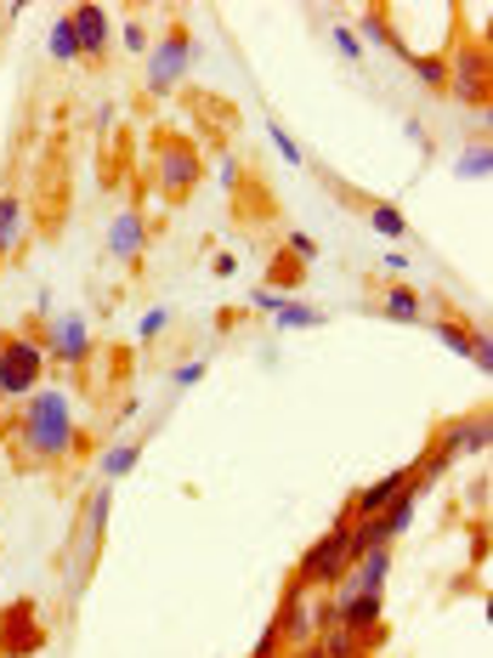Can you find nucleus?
<instances>
[{
	"mask_svg": "<svg viewBox=\"0 0 493 658\" xmlns=\"http://www.w3.org/2000/svg\"><path fill=\"white\" fill-rule=\"evenodd\" d=\"M273 636L284 642V653H289V647H307V642H318V624H312V597H307V590L284 585L278 613H273Z\"/></svg>",
	"mask_w": 493,
	"mask_h": 658,
	"instance_id": "9b49d317",
	"label": "nucleus"
},
{
	"mask_svg": "<svg viewBox=\"0 0 493 658\" xmlns=\"http://www.w3.org/2000/svg\"><path fill=\"white\" fill-rule=\"evenodd\" d=\"M62 18H69L74 52H80L85 63H103V57H108V46H114V29H108V12H103V7H91V0H85V7H69Z\"/></svg>",
	"mask_w": 493,
	"mask_h": 658,
	"instance_id": "f8f14e48",
	"label": "nucleus"
},
{
	"mask_svg": "<svg viewBox=\"0 0 493 658\" xmlns=\"http://www.w3.org/2000/svg\"><path fill=\"white\" fill-rule=\"evenodd\" d=\"M51 642L46 631V613L35 597H12L0 608V658H41Z\"/></svg>",
	"mask_w": 493,
	"mask_h": 658,
	"instance_id": "0eeeda50",
	"label": "nucleus"
},
{
	"mask_svg": "<svg viewBox=\"0 0 493 658\" xmlns=\"http://www.w3.org/2000/svg\"><path fill=\"white\" fill-rule=\"evenodd\" d=\"M364 211H369V222L380 227L386 239H403V234H409V222H403V211H391V205H380V200H369Z\"/></svg>",
	"mask_w": 493,
	"mask_h": 658,
	"instance_id": "393cba45",
	"label": "nucleus"
},
{
	"mask_svg": "<svg viewBox=\"0 0 493 658\" xmlns=\"http://www.w3.org/2000/svg\"><path fill=\"white\" fill-rule=\"evenodd\" d=\"M23 193H18V177L0 188V261H12L18 256V245H23Z\"/></svg>",
	"mask_w": 493,
	"mask_h": 658,
	"instance_id": "dca6fc26",
	"label": "nucleus"
},
{
	"mask_svg": "<svg viewBox=\"0 0 493 658\" xmlns=\"http://www.w3.org/2000/svg\"><path fill=\"white\" fill-rule=\"evenodd\" d=\"M159 329H171V307H159V313H148V318H142V341H153Z\"/></svg>",
	"mask_w": 493,
	"mask_h": 658,
	"instance_id": "473e14b6",
	"label": "nucleus"
},
{
	"mask_svg": "<svg viewBox=\"0 0 493 658\" xmlns=\"http://www.w3.org/2000/svg\"><path fill=\"white\" fill-rule=\"evenodd\" d=\"M216 177H221V188H227V193H233V188H239V177H244L239 154H221V171H216Z\"/></svg>",
	"mask_w": 493,
	"mask_h": 658,
	"instance_id": "c756f323",
	"label": "nucleus"
},
{
	"mask_svg": "<svg viewBox=\"0 0 493 658\" xmlns=\"http://www.w3.org/2000/svg\"><path fill=\"white\" fill-rule=\"evenodd\" d=\"M386 579H391V545L357 556V563L346 568V579H341V597H380Z\"/></svg>",
	"mask_w": 493,
	"mask_h": 658,
	"instance_id": "4468645a",
	"label": "nucleus"
},
{
	"mask_svg": "<svg viewBox=\"0 0 493 658\" xmlns=\"http://www.w3.org/2000/svg\"><path fill=\"white\" fill-rule=\"evenodd\" d=\"M233 222L239 227H273L278 222V193H273V182L261 177V171H244L239 177V188H233Z\"/></svg>",
	"mask_w": 493,
	"mask_h": 658,
	"instance_id": "9d476101",
	"label": "nucleus"
},
{
	"mask_svg": "<svg viewBox=\"0 0 493 658\" xmlns=\"http://www.w3.org/2000/svg\"><path fill=\"white\" fill-rule=\"evenodd\" d=\"M380 613H386V602L380 597H335V624L341 631H369V624H380Z\"/></svg>",
	"mask_w": 493,
	"mask_h": 658,
	"instance_id": "f3484780",
	"label": "nucleus"
},
{
	"mask_svg": "<svg viewBox=\"0 0 493 658\" xmlns=\"http://www.w3.org/2000/svg\"><path fill=\"white\" fill-rule=\"evenodd\" d=\"M284 250H289V256H301V261H312V256H318L312 234H284Z\"/></svg>",
	"mask_w": 493,
	"mask_h": 658,
	"instance_id": "7c9ffc66",
	"label": "nucleus"
},
{
	"mask_svg": "<svg viewBox=\"0 0 493 658\" xmlns=\"http://www.w3.org/2000/svg\"><path fill=\"white\" fill-rule=\"evenodd\" d=\"M488 164H493V148H488V143H471L466 159H459V177H488Z\"/></svg>",
	"mask_w": 493,
	"mask_h": 658,
	"instance_id": "bb28decb",
	"label": "nucleus"
},
{
	"mask_svg": "<svg viewBox=\"0 0 493 658\" xmlns=\"http://www.w3.org/2000/svg\"><path fill=\"white\" fill-rule=\"evenodd\" d=\"M267 131H273V143H278V154H284L289 164H301V148L289 143V131H284V125H267Z\"/></svg>",
	"mask_w": 493,
	"mask_h": 658,
	"instance_id": "72a5a7b5",
	"label": "nucleus"
},
{
	"mask_svg": "<svg viewBox=\"0 0 493 658\" xmlns=\"http://www.w3.org/2000/svg\"><path fill=\"white\" fill-rule=\"evenodd\" d=\"M41 352L57 358V364H69V370H85V364H91V352H96V347H91L85 318H80V313H57V318H46Z\"/></svg>",
	"mask_w": 493,
	"mask_h": 658,
	"instance_id": "6e6552de",
	"label": "nucleus"
},
{
	"mask_svg": "<svg viewBox=\"0 0 493 658\" xmlns=\"http://www.w3.org/2000/svg\"><path fill=\"white\" fill-rule=\"evenodd\" d=\"M41 386H46V352L18 329H7L0 336V404H23Z\"/></svg>",
	"mask_w": 493,
	"mask_h": 658,
	"instance_id": "39448f33",
	"label": "nucleus"
},
{
	"mask_svg": "<svg viewBox=\"0 0 493 658\" xmlns=\"http://www.w3.org/2000/svg\"><path fill=\"white\" fill-rule=\"evenodd\" d=\"M380 313H386L391 324H420V318H425V307H420V290H409V284H391V290H386V302H380Z\"/></svg>",
	"mask_w": 493,
	"mask_h": 658,
	"instance_id": "6ab92c4d",
	"label": "nucleus"
},
{
	"mask_svg": "<svg viewBox=\"0 0 493 658\" xmlns=\"http://www.w3.org/2000/svg\"><path fill=\"white\" fill-rule=\"evenodd\" d=\"M148 182L164 205H187L193 188L205 182V148L187 137V131H153L148 137Z\"/></svg>",
	"mask_w": 493,
	"mask_h": 658,
	"instance_id": "f03ea898",
	"label": "nucleus"
},
{
	"mask_svg": "<svg viewBox=\"0 0 493 658\" xmlns=\"http://www.w3.org/2000/svg\"><path fill=\"white\" fill-rule=\"evenodd\" d=\"M51 57H57V63H80L74 35H69V18H57V23H51Z\"/></svg>",
	"mask_w": 493,
	"mask_h": 658,
	"instance_id": "a878e982",
	"label": "nucleus"
},
{
	"mask_svg": "<svg viewBox=\"0 0 493 658\" xmlns=\"http://www.w3.org/2000/svg\"><path fill=\"white\" fill-rule=\"evenodd\" d=\"M335 46H341L346 57H357V35H352V29H346V23H335Z\"/></svg>",
	"mask_w": 493,
	"mask_h": 658,
	"instance_id": "f704fd0d",
	"label": "nucleus"
},
{
	"mask_svg": "<svg viewBox=\"0 0 493 658\" xmlns=\"http://www.w3.org/2000/svg\"><path fill=\"white\" fill-rule=\"evenodd\" d=\"M0 438L12 443V460L28 472H62L69 460H80L91 449V438L74 426V409L69 398H62L57 386H41V392H28V398L0 420Z\"/></svg>",
	"mask_w": 493,
	"mask_h": 658,
	"instance_id": "f257e3e1",
	"label": "nucleus"
},
{
	"mask_svg": "<svg viewBox=\"0 0 493 658\" xmlns=\"http://www.w3.org/2000/svg\"><path fill=\"white\" fill-rule=\"evenodd\" d=\"M346 568H352V556H346V529H329L323 540H312L307 551H301V563H295V574L284 579V585H295V590H341V579H346Z\"/></svg>",
	"mask_w": 493,
	"mask_h": 658,
	"instance_id": "423d86ee",
	"label": "nucleus"
},
{
	"mask_svg": "<svg viewBox=\"0 0 493 658\" xmlns=\"http://www.w3.org/2000/svg\"><path fill=\"white\" fill-rule=\"evenodd\" d=\"M307 324H323V313L318 307H278V329H307Z\"/></svg>",
	"mask_w": 493,
	"mask_h": 658,
	"instance_id": "cd10ccee",
	"label": "nucleus"
},
{
	"mask_svg": "<svg viewBox=\"0 0 493 658\" xmlns=\"http://www.w3.org/2000/svg\"><path fill=\"white\" fill-rule=\"evenodd\" d=\"M414 511H420V494H414V488H403V494H398V500H391L386 511H375V517H380V529L391 534V545H398V540L409 534V522H414Z\"/></svg>",
	"mask_w": 493,
	"mask_h": 658,
	"instance_id": "a211bd4d",
	"label": "nucleus"
},
{
	"mask_svg": "<svg viewBox=\"0 0 493 658\" xmlns=\"http://www.w3.org/2000/svg\"><path fill=\"white\" fill-rule=\"evenodd\" d=\"M403 63H409V69L420 75V86H432V91H448V57H443V52H437V57H420V52H409Z\"/></svg>",
	"mask_w": 493,
	"mask_h": 658,
	"instance_id": "5701e85b",
	"label": "nucleus"
},
{
	"mask_svg": "<svg viewBox=\"0 0 493 658\" xmlns=\"http://www.w3.org/2000/svg\"><path fill=\"white\" fill-rule=\"evenodd\" d=\"M199 375H205V364H187V370H176L171 381H176V386H193V381H199Z\"/></svg>",
	"mask_w": 493,
	"mask_h": 658,
	"instance_id": "c9c22d12",
	"label": "nucleus"
},
{
	"mask_svg": "<svg viewBox=\"0 0 493 658\" xmlns=\"http://www.w3.org/2000/svg\"><path fill=\"white\" fill-rule=\"evenodd\" d=\"M448 91L459 109H493V52H488V35H466L459 52L448 57Z\"/></svg>",
	"mask_w": 493,
	"mask_h": 658,
	"instance_id": "20e7f679",
	"label": "nucleus"
},
{
	"mask_svg": "<svg viewBox=\"0 0 493 658\" xmlns=\"http://www.w3.org/2000/svg\"><path fill=\"white\" fill-rule=\"evenodd\" d=\"M137 460H142V443H114V449L103 454V483L114 488L119 477H130V472H137Z\"/></svg>",
	"mask_w": 493,
	"mask_h": 658,
	"instance_id": "412c9836",
	"label": "nucleus"
},
{
	"mask_svg": "<svg viewBox=\"0 0 493 658\" xmlns=\"http://www.w3.org/2000/svg\"><path fill=\"white\" fill-rule=\"evenodd\" d=\"M432 443H443L454 460H459V454H488V443H493V409L482 404V409H471V415L443 420L437 432H432Z\"/></svg>",
	"mask_w": 493,
	"mask_h": 658,
	"instance_id": "1a4fd4ad",
	"label": "nucleus"
},
{
	"mask_svg": "<svg viewBox=\"0 0 493 658\" xmlns=\"http://www.w3.org/2000/svg\"><path fill=\"white\" fill-rule=\"evenodd\" d=\"M125 46H130V52H142V57H148V46H153V35H148V29H142V23H125Z\"/></svg>",
	"mask_w": 493,
	"mask_h": 658,
	"instance_id": "2f4dec72",
	"label": "nucleus"
},
{
	"mask_svg": "<svg viewBox=\"0 0 493 658\" xmlns=\"http://www.w3.org/2000/svg\"><path fill=\"white\" fill-rule=\"evenodd\" d=\"M364 35L375 41V46H386V52H398V57H409V46H403V35L386 23V7H369L364 12Z\"/></svg>",
	"mask_w": 493,
	"mask_h": 658,
	"instance_id": "4be33fe9",
	"label": "nucleus"
},
{
	"mask_svg": "<svg viewBox=\"0 0 493 658\" xmlns=\"http://www.w3.org/2000/svg\"><path fill=\"white\" fill-rule=\"evenodd\" d=\"M193 57H199L193 29H187L182 18H171V23H164V35H159V41L148 46V57H142V91L153 97V103H159V97H171V91H182Z\"/></svg>",
	"mask_w": 493,
	"mask_h": 658,
	"instance_id": "7ed1b4c3",
	"label": "nucleus"
},
{
	"mask_svg": "<svg viewBox=\"0 0 493 658\" xmlns=\"http://www.w3.org/2000/svg\"><path fill=\"white\" fill-rule=\"evenodd\" d=\"M289 658H323V647H318V642H307V647H289Z\"/></svg>",
	"mask_w": 493,
	"mask_h": 658,
	"instance_id": "e433bc0d",
	"label": "nucleus"
},
{
	"mask_svg": "<svg viewBox=\"0 0 493 658\" xmlns=\"http://www.w3.org/2000/svg\"><path fill=\"white\" fill-rule=\"evenodd\" d=\"M414 483V466H398L391 477H380V483H369V488H357V494H346V506H352V517L364 522V517H375V511H386L398 494Z\"/></svg>",
	"mask_w": 493,
	"mask_h": 658,
	"instance_id": "2eb2a0df",
	"label": "nucleus"
},
{
	"mask_svg": "<svg viewBox=\"0 0 493 658\" xmlns=\"http://www.w3.org/2000/svg\"><path fill=\"white\" fill-rule=\"evenodd\" d=\"M301 273H307V261L289 256V250H278L273 273H267V290H295V284H301Z\"/></svg>",
	"mask_w": 493,
	"mask_h": 658,
	"instance_id": "b1692460",
	"label": "nucleus"
},
{
	"mask_svg": "<svg viewBox=\"0 0 493 658\" xmlns=\"http://www.w3.org/2000/svg\"><path fill=\"white\" fill-rule=\"evenodd\" d=\"M471 568H488V517H471Z\"/></svg>",
	"mask_w": 493,
	"mask_h": 658,
	"instance_id": "c85d7f7f",
	"label": "nucleus"
},
{
	"mask_svg": "<svg viewBox=\"0 0 493 658\" xmlns=\"http://www.w3.org/2000/svg\"><path fill=\"white\" fill-rule=\"evenodd\" d=\"M142 250H148V216L137 205H125L114 222H108V256L119 261L125 273L142 268Z\"/></svg>",
	"mask_w": 493,
	"mask_h": 658,
	"instance_id": "ddd939ff",
	"label": "nucleus"
},
{
	"mask_svg": "<svg viewBox=\"0 0 493 658\" xmlns=\"http://www.w3.org/2000/svg\"><path fill=\"white\" fill-rule=\"evenodd\" d=\"M432 329H437V341H443L448 352H466V358L477 352V329H471V324H459L454 313H443V318H432Z\"/></svg>",
	"mask_w": 493,
	"mask_h": 658,
	"instance_id": "aec40b11",
	"label": "nucleus"
}]
</instances>
